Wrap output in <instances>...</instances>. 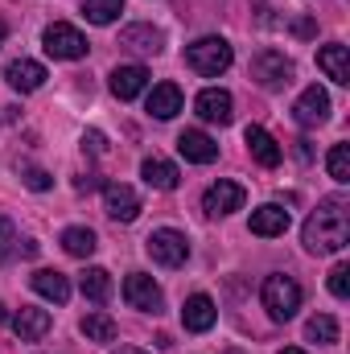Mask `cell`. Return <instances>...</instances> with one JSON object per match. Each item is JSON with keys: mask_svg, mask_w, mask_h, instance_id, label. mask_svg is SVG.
I'll return each instance as SVG.
<instances>
[{"mask_svg": "<svg viewBox=\"0 0 350 354\" xmlns=\"http://www.w3.org/2000/svg\"><path fill=\"white\" fill-rule=\"evenodd\" d=\"M301 243H305V252H313V256H338V252L347 248L350 243V202L342 194L317 202V210L305 218Z\"/></svg>", "mask_w": 350, "mask_h": 354, "instance_id": "1", "label": "cell"}, {"mask_svg": "<svg viewBox=\"0 0 350 354\" xmlns=\"http://www.w3.org/2000/svg\"><path fill=\"white\" fill-rule=\"evenodd\" d=\"M260 301L272 322H293L297 309H301V284L293 276H284V272H272L260 288Z\"/></svg>", "mask_w": 350, "mask_h": 354, "instance_id": "2", "label": "cell"}, {"mask_svg": "<svg viewBox=\"0 0 350 354\" xmlns=\"http://www.w3.org/2000/svg\"><path fill=\"white\" fill-rule=\"evenodd\" d=\"M231 62H235V54L223 37H198V41L185 46V66L198 71L202 79H219Z\"/></svg>", "mask_w": 350, "mask_h": 354, "instance_id": "3", "label": "cell"}, {"mask_svg": "<svg viewBox=\"0 0 350 354\" xmlns=\"http://www.w3.org/2000/svg\"><path fill=\"white\" fill-rule=\"evenodd\" d=\"M42 46H46V54H50V58H58V62H79V58H87V50H91L87 37H83L75 25H66V21L46 25Z\"/></svg>", "mask_w": 350, "mask_h": 354, "instance_id": "4", "label": "cell"}, {"mask_svg": "<svg viewBox=\"0 0 350 354\" xmlns=\"http://www.w3.org/2000/svg\"><path fill=\"white\" fill-rule=\"evenodd\" d=\"M145 252L153 256V264H161V268H181L190 260V243H185V235L174 231V227L153 231V235L145 239Z\"/></svg>", "mask_w": 350, "mask_h": 354, "instance_id": "5", "label": "cell"}, {"mask_svg": "<svg viewBox=\"0 0 350 354\" xmlns=\"http://www.w3.org/2000/svg\"><path fill=\"white\" fill-rule=\"evenodd\" d=\"M252 79L260 83L264 91H280L293 83V62L280 54V50H260L252 58Z\"/></svg>", "mask_w": 350, "mask_h": 354, "instance_id": "6", "label": "cell"}, {"mask_svg": "<svg viewBox=\"0 0 350 354\" xmlns=\"http://www.w3.org/2000/svg\"><path fill=\"white\" fill-rule=\"evenodd\" d=\"M243 202H248V189H243L239 181H227V177H219V181L202 194V210H206L210 218L235 214V210H243Z\"/></svg>", "mask_w": 350, "mask_h": 354, "instance_id": "7", "label": "cell"}, {"mask_svg": "<svg viewBox=\"0 0 350 354\" xmlns=\"http://www.w3.org/2000/svg\"><path fill=\"white\" fill-rule=\"evenodd\" d=\"M124 301H128L132 309H140V313H161V305H165V292H161V284H157L153 276H145V272H132V276L124 280Z\"/></svg>", "mask_w": 350, "mask_h": 354, "instance_id": "8", "label": "cell"}, {"mask_svg": "<svg viewBox=\"0 0 350 354\" xmlns=\"http://www.w3.org/2000/svg\"><path fill=\"white\" fill-rule=\"evenodd\" d=\"M293 120L301 124V128H317V124H326L330 120V95L317 87H305L297 95V103H293Z\"/></svg>", "mask_w": 350, "mask_h": 354, "instance_id": "9", "label": "cell"}, {"mask_svg": "<svg viewBox=\"0 0 350 354\" xmlns=\"http://www.w3.org/2000/svg\"><path fill=\"white\" fill-rule=\"evenodd\" d=\"M103 206H107V214L116 223H132L140 214V194L132 185H124V181H107L103 185Z\"/></svg>", "mask_w": 350, "mask_h": 354, "instance_id": "10", "label": "cell"}, {"mask_svg": "<svg viewBox=\"0 0 350 354\" xmlns=\"http://www.w3.org/2000/svg\"><path fill=\"white\" fill-rule=\"evenodd\" d=\"M194 111H198V120H206V124H231V120H235V103H231V95L223 87H206L194 99Z\"/></svg>", "mask_w": 350, "mask_h": 354, "instance_id": "11", "label": "cell"}, {"mask_svg": "<svg viewBox=\"0 0 350 354\" xmlns=\"http://www.w3.org/2000/svg\"><path fill=\"white\" fill-rule=\"evenodd\" d=\"M214 322H219V309H214V301H210L206 292L185 297V305H181V326H185L190 334H206Z\"/></svg>", "mask_w": 350, "mask_h": 354, "instance_id": "12", "label": "cell"}, {"mask_svg": "<svg viewBox=\"0 0 350 354\" xmlns=\"http://www.w3.org/2000/svg\"><path fill=\"white\" fill-rule=\"evenodd\" d=\"M177 153H181L190 165H210V161L219 157V145H214L202 128H185V132L177 136Z\"/></svg>", "mask_w": 350, "mask_h": 354, "instance_id": "13", "label": "cell"}, {"mask_svg": "<svg viewBox=\"0 0 350 354\" xmlns=\"http://www.w3.org/2000/svg\"><path fill=\"white\" fill-rule=\"evenodd\" d=\"M8 326H12V334L21 342H37V338L50 334V313L46 309H33V305H21V313H12Z\"/></svg>", "mask_w": 350, "mask_h": 354, "instance_id": "14", "label": "cell"}, {"mask_svg": "<svg viewBox=\"0 0 350 354\" xmlns=\"http://www.w3.org/2000/svg\"><path fill=\"white\" fill-rule=\"evenodd\" d=\"M243 140H248V153L260 161L264 169H276V165H280V157H284V153H280V145H276V136H272L268 128L252 124V128L243 132Z\"/></svg>", "mask_w": 350, "mask_h": 354, "instance_id": "15", "label": "cell"}, {"mask_svg": "<svg viewBox=\"0 0 350 354\" xmlns=\"http://www.w3.org/2000/svg\"><path fill=\"white\" fill-rule=\"evenodd\" d=\"M120 46L124 50H136V54H161L165 50V33L157 25H128L120 33Z\"/></svg>", "mask_w": 350, "mask_h": 354, "instance_id": "16", "label": "cell"}, {"mask_svg": "<svg viewBox=\"0 0 350 354\" xmlns=\"http://www.w3.org/2000/svg\"><path fill=\"white\" fill-rule=\"evenodd\" d=\"M4 79H8V87H12V91L29 95V91H37L42 83H46V66H42V62H33V58H17V62H8Z\"/></svg>", "mask_w": 350, "mask_h": 354, "instance_id": "17", "label": "cell"}, {"mask_svg": "<svg viewBox=\"0 0 350 354\" xmlns=\"http://www.w3.org/2000/svg\"><path fill=\"white\" fill-rule=\"evenodd\" d=\"M145 87H149V71L140 62L111 71V95L116 99H136V95H145Z\"/></svg>", "mask_w": 350, "mask_h": 354, "instance_id": "18", "label": "cell"}, {"mask_svg": "<svg viewBox=\"0 0 350 354\" xmlns=\"http://www.w3.org/2000/svg\"><path fill=\"white\" fill-rule=\"evenodd\" d=\"M29 284H33V292H37V297L54 301V305H66V301H71V280H66L62 272H54V268H37Z\"/></svg>", "mask_w": 350, "mask_h": 354, "instance_id": "19", "label": "cell"}, {"mask_svg": "<svg viewBox=\"0 0 350 354\" xmlns=\"http://www.w3.org/2000/svg\"><path fill=\"white\" fill-rule=\"evenodd\" d=\"M284 231H288V210H284V206L268 202V206H260V210H252V235L276 239V235H284Z\"/></svg>", "mask_w": 350, "mask_h": 354, "instance_id": "20", "label": "cell"}, {"mask_svg": "<svg viewBox=\"0 0 350 354\" xmlns=\"http://www.w3.org/2000/svg\"><path fill=\"white\" fill-rule=\"evenodd\" d=\"M317 66L326 71V79H334V83H350V50L342 46V41L322 46V50H317Z\"/></svg>", "mask_w": 350, "mask_h": 354, "instance_id": "21", "label": "cell"}, {"mask_svg": "<svg viewBox=\"0 0 350 354\" xmlns=\"http://www.w3.org/2000/svg\"><path fill=\"white\" fill-rule=\"evenodd\" d=\"M181 87L177 83H157V87L149 91V115H157V120H174L177 111H181Z\"/></svg>", "mask_w": 350, "mask_h": 354, "instance_id": "22", "label": "cell"}, {"mask_svg": "<svg viewBox=\"0 0 350 354\" xmlns=\"http://www.w3.org/2000/svg\"><path fill=\"white\" fill-rule=\"evenodd\" d=\"M140 177H145V185H153V189H177V181H181L177 165L165 161V157H145Z\"/></svg>", "mask_w": 350, "mask_h": 354, "instance_id": "23", "label": "cell"}, {"mask_svg": "<svg viewBox=\"0 0 350 354\" xmlns=\"http://www.w3.org/2000/svg\"><path fill=\"white\" fill-rule=\"evenodd\" d=\"M79 288H83L87 301L107 305V301H111V272H107V268H87V272L79 276Z\"/></svg>", "mask_w": 350, "mask_h": 354, "instance_id": "24", "label": "cell"}, {"mask_svg": "<svg viewBox=\"0 0 350 354\" xmlns=\"http://www.w3.org/2000/svg\"><path fill=\"white\" fill-rule=\"evenodd\" d=\"M62 248H66V256H75V260H87V256H95V231H87V227H66L62 231Z\"/></svg>", "mask_w": 350, "mask_h": 354, "instance_id": "25", "label": "cell"}, {"mask_svg": "<svg viewBox=\"0 0 350 354\" xmlns=\"http://www.w3.org/2000/svg\"><path fill=\"white\" fill-rule=\"evenodd\" d=\"M83 12L91 25H111V21H120L124 0H83Z\"/></svg>", "mask_w": 350, "mask_h": 354, "instance_id": "26", "label": "cell"}, {"mask_svg": "<svg viewBox=\"0 0 350 354\" xmlns=\"http://www.w3.org/2000/svg\"><path fill=\"white\" fill-rule=\"evenodd\" d=\"M79 330L87 334L91 342H116V322H111L107 313H87V317L79 322Z\"/></svg>", "mask_w": 350, "mask_h": 354, "instance_id": "27", "label": "cell"}, {"mask_svg": "<svg viewBox=\"0 0 350 354\" xmlns=\"http://www.w3.org/2000/svg\"><path fill=\"white\" fill-rule=\"evenodd\" d=\"M305 338H313V342H338V322L330 313H317V317H309Z\"/></svg>", "mask_w": 350, "mask_h": 354, "instance_id": "28", "label": "cell"}, {"mask_svg": "<svg viewBox=\"0 0 350 354\" xmlns=\"http://www.w3.org/2000/svg\"><path fill=\"white\" fill-rule=\"evenodd\" d=\"M326 169H330L334 181H342V185H347V181H350V145H334V149H330Z\"/></svg>", "mask_w": 350, "mask_h": 354, "instance_id": "29", "label": "cell"}, {"mask_svg": "<svg viewBox=\"0 0 350 354\" xmlns=\"http://www.w3.org/2000/svg\"><path fill=\"white\" fill-rule=\"evenodd\" d=\"M12 252H17V227H12V218L0 214V264H8Z\"/></svg>", "mask_w": 350, "mask_h": 354, "instance_id": "30", "label": "cell"}, {"mask_svg": "<svg viewBox=\"0 0 350 354\" xmlns=\"http://www.w3.org/2000/svg\"><path fill=\"white\" fill-rule=\"evenodd\" d=\"M330 292H334L338 301H347L350 297V268L347 264H338L334 272H330Z\"/></svg>", "mask_w": 350, "mask_h": 354, "instance_id": "31", "label": "cell"}, {"mask_svg": "<svg viewBox=\"0 0 350 354\" xmlns=\"http://www.w3.org/2000/svg\"><path fill=\"white\" fill-rule=\"evenodd\" d=\"M21 177H25V185H29V189H50V185H54L50 174H46V169H37V165H21Z\"/></svg>", "mask_w": 350, "mask_h": 354, "instance_id": "32", "label": "cell"}, {"mask_svg": "<svg viewBox=\"0 0 350 354\" xmlns=\"http://www.w3.org/2000/svg\"><path fill=\"white\" fill-rule=\"evenodd\" d=\"M83 149H91V153H103L107 145H103V132H87L83 136Z\"/></svg>", "mask_w": 350, "mask_h": 354, "instance_id": "33", "label": "cell"}, {"mask_svg": "<svg viewBox=\"0 0 350 354\" xmlns=\"http://www.w3.org/2000/svg\"><path fill=\"white\" fill-rule=\"evenodd\" d=\"M111 354H145V351H136V346H120V351H111Z\"/></svg>", "mask_w": 350, "mask_h": 354, "instance_id": "34", "label": "cell"}, {"mask_svg": "<svg viewBox=\"0 0 350 354\" xmlns=\"http://www.w3.org/2000/svg\"><path fill=\"white\" fill-rule=\"evenodd\" d=\"M280 354H305V351H301V346H284Z\"/></svg>", "mask_w": 350, "mask_h": 354, "instance_id": "35", "label": "cell"}, {"mask_svg": "<svg viewBox=\"0 0 350 354\" xmlns=\"http://www.w3.org/2000/svg\"><path fill=\"white\" fill-rule=\"evenodd\" d=\"M4 37H8V25H4V21H0V46H4Z\"/></svg>", "mask_w": 350, "mask_h": 354, "instance_id": "36", "label": "cell"}, {"mask_svg": "<svg viewBox=\"0 0 350 354\" xmlns=\"http://www.w3.org/2000/svg\"><path fill=\"white\" fill-rule=\"evenodd\" d=\"M0 322H8V313H4V305H0Z\"/></svg>", "mask_w": 350, "mask_h": 354, "instance_id": "37", "label": "cell"}]
</instances>
